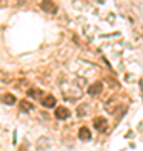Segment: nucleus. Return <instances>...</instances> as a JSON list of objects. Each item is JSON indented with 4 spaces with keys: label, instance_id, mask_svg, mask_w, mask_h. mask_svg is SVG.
Returning a JSON list of instances; mask_svg holds the SVG:
<instances>
[{
    "label": "nucleus",
    "instance_id": "obj_1",
    "mask_svg": "<svg viewBox=\"0 0 143 151\" xmlns=\"http://www.w3.org/2000/svg\"><path fill=\"white\" fill-rule=\"evenodd\" d=\"M101 91H103V84H101V82H94V84H91L89 89H88V92L91 96H96V94H99Z\"/></svg>",
    "mask_w": 143,
    "mask_h": 151
},
{
    "label": "nucleus",
    "instance_id": "obj_2",
    "mask_svg": "<svg viewBox=\"0 0 143 151\" xmlns=\"http://www.w3.org/2000/svg\"><path fill=\"white\" fill-rule=\"evenodd\" d=\"M69 109L67 108H62V106H61V108H57L56 109V118L57 119H66V118H69Z\"/></svg>",
    "mask_w": 143,
    "mask_h": 151
},
{
    "label": "nucleus",
    "instance_id": "obj_3",
    "mask_svg": "<svg viewBox=\"0 0 143 151\" xmlns=\"http://www.w3.org/2000/svg\"><path fill=\"white\" fill-rule=\"evenodd\" d=\"M40 103H42V106H46V108H52V106H56V99L54 96H46L40 99Z\"/></svg>",
    "mask_w": 143,
    "mask_h": 151
},
{
    "label": "nucleus",
    "instance_id": "obj_4",
    "mask_svg": "<svg viewBox=\"0 0 143 151\" xmlns=\"http://www.w3.org/2000/svg\"><path fill=\"white\" fill-rule=\"evenodd\" d=\"M2 101L5 104H9V106H12V104H15V97L12 96V94H4L2 96Z\"/></svg>",
    "mask_w": 143,
    "mask_h": 151
},
{
    "label": "nucleus",
    "instance_id": "obj_5",
    "mask_svg": "<svg viewBox=\"0 0 143 151\" xmlns=\"http://www.w3.org/2000/svg\"><path fill=\"white\" fill-rule=\"evenodd\" d=\"M79 138H81V139H89V138H91V131H89L88 128H81V129H79Z\"/></svg>",
    "mask_w": 143,
    "mask_h": 151
},
{
    "label": "nucleus",
    "instance_id": "obj_6",
    "mask_svg": "<svg viewBox=\"0 0 143 151\" xmlns=\"http://www.w3.org/2000/svg\"><path fill=\"white\" fill-rule=\"evenodd\" d=\"M42 9L46 12H54L56 10V5L54 4H49V2H42Z\"/></svg>",
    "mask_w": 143,
    "mask_h": 151
},
{
    "label": "nucleus",
    "instance_id": "obj_7",
    "mask_svg": "<svg viewBox=\"0 0 143 151\" xmlns=\"http://www.w3.org/2000/svg\"><path fill=\"white\" fill-rule=\"evenodd\" d=\"M103 123H106L103 118H96V119H94V128H98V129H103Z\"/></svg>",
    "mask_w": 143,
    "mask_h": 151
},
{
    "label": "nucleus",
    "instance_id": "obj_8",
    "mask_svg": "<svg viewBox=\"0 0 143 151\" xmlns=\"http://www.w3.org/2000/svg\"><path fill=\"white\" fill-rule=\"evenodd\" d=\"M20 108H22V111H30V109H32V104L27 103V101H22V103H20Z\"/></svg>",
    "mask_w": 143,
    "mask_h": 151
},
{
    "label": "nucleus",
    "instance_id": "obj_9",
    "mask_svg": "<svg viewBox=\"0 0 143 151\" xmlns=\"http://www.w3.org/2000/svg\"><path fill=\"white\" fill-rule=\"evenodd\" d=\"M27 94H29L30 97H40V94H42V92H40V91H35V89H30ZM40 99H42V97H40Z\"/></svg>",
    "mask_w": 143,
    "mask_h": 151
}]
</instances>
